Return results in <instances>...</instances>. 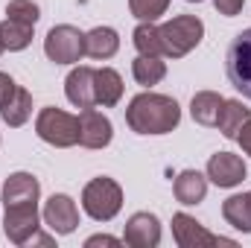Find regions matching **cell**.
<instances>
[{
    "mask_svg": "<svg viewBox=\"0 0 251 248\" xmlns=\"http://www.w3.org/2000/svg\"><path fill=\"white\" fill-rule=\"evenodd\" d=\"M15 88H18V85H15V79H12L9 73H0V108H3V105L12 99Z\"/></svg>",
    "mask_w": 251,
    "mask_h": 248,
    "instance_id": "83f0119b",
    "label": "cell"
},
{
    "mask_svg": "<svg viewBox=\"0 0 251 248\" xmlns=\"http://www.w3.org/2000/svg\"><path fill=\"white\" fill-rule=\"evenodd\" d=\"M222 216L231 228L251 234V193H237L231 198H225L222 204Z\"/></svg>",
    "mask_w": 251,
    "mask_h": 248,
    "instance_id": "d6986e66",
    "label": "cell"
},
{
    "mask_svg": "<svg viewBox=\"0 0 251 248\" xmlns=\"http://www.w3.org/2000/svg\"><path fill=\"white\" fill-rule=\"evenodd\" d=\"M35 134L50 146H76L79 143V117L67 114L62 108H41L35 117Z\"/></svg>",
    "mask_w": 251,
    "mask_h": 248,
    "instance_id": "277c9868",
    "label": "cell"
},
{
    "mask_svg": "<svg viewBox=\"0 0 251 248\" xmlns=\"http://www.w3.org/2000/svg\"><path fill=\"white\" fill-rule=\"evenodd\" d=\"M246 173H249L246 170V161L240 155H234V152H216L207 161V178L216 187H225V190L243 184Z\"/></svg>",
    "mask_w": 251,
    "mask_h": 248,
    "instance_id": "7c38bea8",
    "label": "cell"
},
{
    "mask_svg": "<svg viewBox=\"0 0 251 248\" xmlns=\"http://www.w3.org/2000/svg\"><path fill=\"white\" fill-rule=\"evenodd\" d=\"M173 237L178 248H210V246H234V240L210 234L201 222H196L190 213H176L173 216Z\"/></svg>",
    "mask_w": 251,
    "mask_h": 248,
    "instance_id": "52a82bcc",
    "label": "cell"
},
{
    "mask_svg": "<svg viewBox=\"0 0 251 248\" xmlns=\"http://www.w3.org/2000/svg\"><path fill=\"white\" fill-rule=\"evenodd\" d=\"M29 114H32V97H29V91H24V88H15V94H12V99L0 108V117H3V123L12 125V128H18V125H24L29 120Z\"/></svg>",
    "mask_w": 251,
    "mask_h": 248,
    "instance_id": "44dd1931",
    "label": "cell"
},
{
    "mask_svg": "<svg viewBox=\"0 0 251 248\" xmlns=\"http://www.w3.org/2000/svg\"><path fill=\"white\" fill-rule=\"evenodd\" d=\"M44 225L53 231V234H73L76 225H79V207L70 196L64 193H53L47 201H44Z\"/></svg>",
    "mask_w": 251,
    "mask_h": 248,
    "instance_id": "9c48e42d",
    "label": "cell"
},
{
    "mask_svg": "<svg viewBox=\"0 0 251 248\" xmlns=\"http://www.w3.org/2000/svg\"><path fill=\"white\" fill-rule=\"evenodd\" d=\"M131 41H134V50L140 56H164V50H161V26H155V21H140Z\"/></svg>",
    "mask_w": 251,
    "mask_h": 248,
    "instance_id": "603a6c76",
    "label": "cell"
},
{
    "mask_svg": "<svg viewBox=\"0 0 251 248\" xmlns=\"http://www.w3.org/2000/svg\"><path fill=\"white\" fill-rule=\"evenodd\" d=\"M126 123L137 134H170L181 123V108L173 97L143 91L126 108Z\"/></svg>",
    "mask_w": 251,
    "mask_h": 248,
    "instance_id": "6da1fadb",
    "label": "cell"
},
{
    "mask_svg": "<svg viewBox=\"0 0 251 248\" xmlns=\"http://www.w3.org/2000/svg\"><path fill=\"white\" fill-rule=\"evenodd\" d=\"M114 137V125L111 120L97 111V108H82L79 114V146L85 149H105Z\"/></svg>",
    "mask_w": 251,
    "mask_h": 248,
    "instance_id": "30bf717a",
    "label": "cell"
},
{
    "mask_svg": "<svg viewBox=\"0 0 251 248\" xmlns=\"http://www.w3.org/2000/svg\"><path fill=\"white\" fill-rule=\"evenodd\" d=\"M251 120V108H246L240 99H225L222 108H219V131L228 137V140H237V134L243 131V125Z\"/></svg>",
    "mask_w": 251,
    "mask_h": 248,
    "instance_id": "ac0fdd59",
    "label": "cell"
},
{
    "mask_svg": "<svg viewBox=\"0 0 251 248\" xmlns=\"http://www.w3.org/2000/svg\"><path fill=\"white\" fill-rule=\"evenodd\" d=\"M94 94H97V105L114 108L123 99V79H120V73L114 67L94 70Z\"/></svg>",
    "mask_w": 251,
    "mask_h": 248,
    "instance_id": "9a60e30c",
    "label": "cell"
},
{
    "mask_svg": "<svg viewBox=\"0 0 251 248\" xmlns=\"http://www.w3.org/2000/svg\"><path fill=\"white\" fill-rule=\"evenodd\" d=\"M120 50V35L111 26H94L91 32H85V56L91 59H111Z\"/></svg>",
    "mask_w": 251,
    "mask_h": 248,
    "instance_id": "2e32d148",
    "label": "cell"
},
{
    "mask_svg": "<svg viewBox=\"0 0 251 248\" xmlns=\"http://www.w3.org/2000/svg\"><path fill=\"white\" fill-rule=\"evenodd\" d=\"M94 246H120L117 237H108V234H97V237H88L85 240V248H94Z\"/></svg>",
    "mask_w": 251,
    "mask_h": 248,
    "instance_id": "f1b7e54d",
    "label": "cell"
},
{
    "mask_svg": "<svg viewBox=\"0 0 251 248\" xmlns=\"http://www.w3.org/2000/svg\"><path fill=\"white\" fill-rule=\"evenodd\" d=\"M123 243L131 248H155L161 243V222L155 213H134L128 216L126 222V231H123Z\"/></svg>",
    "mask_w": 251,
    "mask_h": 248,
    "instance_id": "8fae6325",
    "label": "cell"
},
{
    "mask_svg": "<svg viewBox=\"0 0 251 248\" xmlns=\"http://www.w3.org/2000/svg\"><path fill=\"white\" fill-rule=\"evenodd\" d=\"M128 9L137 21H158L170 9V0H128Z\"/></svg>",
    "mask_w": 251,
    "mask_h": 248,
    "instance_id": "484cf974",
    "label": "cell"
},
{
    "mask_svg": "<svg viewBox=\"0 0 251 248\" xmlns=\"http://www.w3.org/2000/svg\"><path fill=\"white\" fill-rule=\"evenodd\" d=\"M6 18H9V21H18V24L35 26L38 18H41V9H38V3H32V0H9V3H6Z\"/></svg>",
    "mask_w": 251,
    "mask_h": 248,
    "instance_id": "d4e9b609",
    "label": "cell"
},
{
    "mask_svg": "<svg viewBox=\"0 0 251 248\" xmlns=\"http://www.w3.org/2000/svg\"><path fill=\"white\" fill-rule=\"evenodd\" d=\"M32 29L35 26H29V24H18V21H3L0 24V38H3V47L6 50H12V53H18V50H26L29 44H32Z\"/></svg>",
    "mask_w": 251,
    "mask_h": 248,
    "instance_id": "cb8c5ba5",
    "label": "cell"
},
{
    "mask_svg": "<svg viewBox=\"0 0 251 248\" xmlns=\"http://www.w3.org/2000/svg\"><path fill=\"white\" fill-rule=\"evenodd\" d=\"M3 50H6V47H3V38H0V53H3Z\"/></svg>",
    "mask_w": 251,
    "mask_h": 248,
    "instance_id": "4dcf8cb0",
    "label": "cell"
},
{
    "mask_svg": "<svg viewBox=\"0 0 251 248\" xmlns=\"http://www.w3.org/2000/svg\"><path fill=\"white\" fill-rule=\"evenodd\" d=\"M213 6H216V12H219V15L234 18V15H240V12H243L246 0H213Z\"/></svg>",
    "mask_w": 251,
    "mask_h": 248,
    "instance_id": "4316f807",
    "label": "cell"
},
{
    "mask_svg": "<svg viewBox=\"0 0 251 248\" xmlns=\"http://www.w3.org/2000/svg\"><path fill=\"white\" fill-rule=\"evenodd\" d=\"M44 53L56 64H76L85 56V32H79L70 24H59L44 38Z\"/></svg>",
    "mask_w": 251,
    "mask_h": 248,
    "instance_id": "8992f818",
    "label": "cell"
},
{
    "mask_svg": "<svg viewBox=\"0 0 251 248\" xmlns=\"http://www.w3.org/2000/svg\"><path fill=\"white\" fill-rule=\"evenodd\" d=\"M187 3H201V0H187Z\"/></svg>",
    "mask_w": 251,
    "mask_h": 248,
    "instance_id": "1f68e13d",
    "label": "cell"
},
{
    "mask_svg": "<svg viewBox=\"0 0 251 248\" xmlns=\"http://www.w3.org/2000/svg\"><path fill=\"white\" fill-rule=\"evenodd\" d=\"M41 184L29 173H12L3 184V207H18V204H38Z\"/></svg>",
    "mask_w": 251,
    "mask_h": 248,
    "instance_id": "5bb4252c",
    "label": "cell"
},
{
    "mask_svg": "<svg viewBox=\"0 0 251 248\" xmlns=\"http://www.w3.org/2000/svg\"><path fill=\"white\" fill-rule=\"evenodd\" d=\"M237 140H240V146H243V152L246 155H251V120L246 125H243V131L237 134Z\"/></svg>",
    "mask_w": 251,
    "mask_h": 248,
    "instance_id": "f546056e",
    "label": "cell"
},
{
    "mask_svg": "<svg viewBox=\"0 0 251 248\" xmlns=\"http://www.w3.org/2000/svg\"><path fill=\"white\" fill-rule=\"evenodd\" d=\"M173 193H176V198L181 204H199L207 196V178L201 173H196V170H184V173L176 175Z\"/></svg>",
    "mask_w": 251,
    "mask_h": 248,
    "instance_id": "e0dca14e",
    "label": "cell"
},
{
    "mask_svg": "<svg viewBox=\"0 0 251 248\" xmlns=\"http://www.w3.org/2000/svg\"><path fill=\"white\" fill-rule=\"evenodd\" d=\"M225 73L228 82L251 99V26L243 29L240 35H234V41L228 44L225 53Z\"/></svg>",
    "mask_w": 251,
    "mask_h": 248,
    "instance_id": "5b68a950",
    "label": "cell"
},
{
    "mask_svg": "<svg viewBox=\"0 0 251 248\" xmlns=\"http://www.w3.org/2000/svg\"><path fill=\"white\" fill-rule=\"evenodd\" d=\"M123 207V190L114 178L100 175L94 181H88L82 190V210L94 219V222H111Z\"/></svg>",
    "mask_w": 251,
    "mask_h": 248,
    "instance_id": "3957f363",
    "label": "cell"
},
{
    "mask_svg": "<svg viewBox=\"0 0 251 248\" xmlns=\"http://www.w3.org/2000/svg\"><path fill=\"white\" fill-rule=\"evenodd\" d=\"M131 76H134L137 85L152 88L167 76V64L161 62V56H137L131 62Z\"/></svg>",
    "mask_w": 251,
    "mask_h": 248,
    "instance_id": "7402d4cb",
    "label": "cell"
},
{
    "mask_svg": "<svg viewBox=\"0 0 251 248\" xmlns=\"http://www.w3.org/2000/svg\"><path fill=\"white\" fill-rule=\"evenodd\" d=\"M3 231L9 243L26 246L38 234V204H18V207H3Z\"/></svg>",
    "mask_w": 251,
    "mask_h": 248,
    "instance_id": "ba28073f",
    "label": "cell"
},
{
    "mask_svg": "<svg viewBox=\"0 0 251 248\" xmlns=\"http://www.w3.org/2000/svg\"><path fill=\"white\" fill-rule=\"evenodd\" d=\"M64 94L76 108H94L97 105V94H94V67L79 64L67 73L64 79Z\"/></svg>",
    "mask_w": 251,
    "mask_h": 248,
    "instance_id": "4fadbf2b",
    "label": "cell"
},
{
    "mask_svg": "<svg viewBox=\"0 0 251 248\" xmlns=\"http://www.w3.org/2000/svg\"><path fill=\"white\" fill-rule=\"evenodd\" d=\"M222 97L216 91H199L193 99H190V114L199 125H216L219 120V108H222Z\"/></svg>",
    "mask_w": 251,
    "mask_h": 248,
    "instance_id": "ffe728a7",
    "label": "cell"
},
{
    "mask_svg": "<svg viewBox=\"0 0 251 248\" xmlns=\"http://www.w3.org/2000/svg\"><path fill=\"white\" fill-rule=\"evenodd\" d=\"M204 38V24L196 15H176L161 26V50L167 59H184Z\"/></svg>",
    "mask_w": 251,
    "mask_h": 248,
    "instance_id": "7a4b0ae2",
    "label": "cell"
}]
</instances>
